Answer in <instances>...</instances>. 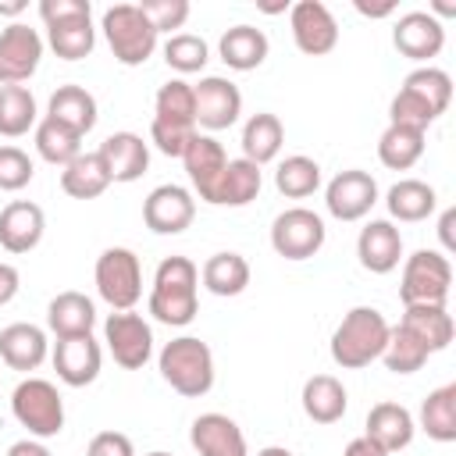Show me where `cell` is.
Listing matches in <instances>:
<instances>
[{"instance_id": "obj_1", "label": "cell", "mask_w": 456, "mask_h": 456, "mask_svg": "<svg viewBox=\"0 0 456 456\" xmlns=\"http://www.w3.org/2000/svg\"><path fill=\"white\" fill-rule=\"evenodd\" d=\"M200 310V267L189 256H164L150 289V314L167 328L192 324Z\"/></svg>"}, {"instance_id": "obj_2", "label": "cell", "mask_w": 456, "mask_h": 456, "mask_svg": "<svg viewBox=\"0 0 456 456\" xmlns=\"http://www.w3.org/2000/svg\"><path fill=\"white\" fill-rule=\"evenodd\" d=\"M392 324L378 306H353L338 328L331 331V360L342 370H360L374 360H381Z\"/></svg>"}, {"instance_id": "obj_3", "label": "cell", "mask_w": 456, "mask_h": 456, "mask_svg": "<svg viewBox=\"0 0 456 456\" xmlns=\"http://www.w3.org/2000/svg\"><path fill=\"white\" fill-rule=\"evenodd\" d=\"M160 378L185 399H200L214 388V353L203 338L196 335H178L171 338L160 356H157Z\"/></svg>"}, {"instance_id": "obj_4", "label": "cell", "mask_w": 456, "mask_h": 456, "mask_svg": "<svg viewBox=\"0 0 456 456\" xmlns=\"http://www.w3.org/2000/svg\"><path fill=\"white\" fill-rule=\"evenodd\" d=\"M100 28H103V39H107L114 61L125 64V68H139L157 53L160 36H157V28L150 25V18L142 14L139 4L107 7L103 18H100Z\"/></svg>"}, {"instance_id": "obj_5", "label": "cell", "mask_w": 456, "mask_h": 456, "mask_svg": "<svg viewBox=\"0 0 456 456\" xmlns=\"http://www.w3.org/2000/svg\"><path fill=\"white\" fill-rule=\"evenodd\" d=\"M11 413L28 431V438H53L64 431V399L53 381L46 378H25L11 392Z\"/></svg>"}, {"instance_id": "obj_6", "label": "cell", "mask_w": 456, "mask_h": 456, "mask_svg": "<svg viewBox=\"0 0 456 456\" xmlns=\"http://www.w3.org/2000/svg\"><path fill=\"white\" fill-rule=\"evenodd\" d=\"M96 292L110 310H132L142 296V264L128 246H107L96 256Z\"/></svg>"}, {"instance_id": "obj_7", "label": "cell", "mask_w": 456, "mask_h": 456, "mask_svg": "<svg viewBox=\"0 0 456 456\" xmlns=\"http://www.w3.org/2000/svg\"><path fill=\"white\" fill-rule=\"evenodd\" d=\"M449 285H452V264H449V256L438 253V249H417L403 264L399 299H403V306H417V303L445 306Z\"/></svg>"}, {"instance_id": "obj_8", "label": "cell", "mask_w": 456, "mask_h": 456, "mask_svg": "<svg viewBox=\"0 0 456 456\" xmlns=\"http://www.w3.org/2000/svg\"><path fill=\"white\" fill-rule=\"evenodd\" d=\"M328 228L310 207H289L271 221V246L285 260H310L321 253Z\"/></svg>"}, {"instance_id": "obj_9", "label": "cell", "mask_w": 456, "mask_h": 456, "mask_svg": "<svg viewBox=\"0 0 456 456\" xmlns=\"http://www.w3.org/2000/svg\"><path fill=\"white\" fill-rule=\"evenodd\" d=\"M103 342L118 367L142 370L153 356V328L135 310H114L103 321Z\"/></svg>"}, {"instance_id": "obj_10", "label": "cell", "mask_w": 456, "mask_h": 456, "mask_svg": "<svg viewBox=\"0 0 456 456\" xmlns=\"http://www.w3.org/2000/svg\"><path fill=\"white\" fill-rule=\"evenodd\" d=\"M289 28L292 43L306 57H324L338 46V21L321 0H299L289 7Z\"/></svg>"}, {"instance_id": "obj_11", "label": "cell", "mask_w": 456, "mask_h": 456, "mask_svg": "<svg viewBox=\"0 0 456 456\" xmlns=\"http://www.w3.org/2000/svg\"><path fill=\"white\" fill-rule=\"evenodd\" d=\"M43 61V36L21 21L0 32V86H21L36 75Z\"/></svg>"}, {"instance_id": "obj_12", "label": "cell", "mask_w": 456, "mask_h": 456, "mask_svg": "<svg viewBox=\"0 0 456 456\" xmlns=\"http://www.w3.org/2000/svg\"><path fill=\"white\" fill-rule=\"evenodd\" d=\"M192 96H196V125L207 132L232 128L242 114V93L232 78L207 75L192 86Z\"/></svg>"}, {"instance_id": "obj_13", "label": "cell", "mask_w": 456, "mask_h": 456, "mask_svg": "<svg viewBox=\"0 0 456 456\" xmlns=\"http://www.w3.org/2000/svg\"><path fill=\"white\" fill-rule=\"evenodd\" d=\"M374 203H378V182L370 171H360V167L338 171L324 189V207L338 221H360L370 214Z\"/></svg>"}, {"instance_id": "obj_14", "label": "cell", "mask_w": 456, "mask_h": 456, "mask_svg": "<svg viewBox=\"0 0 456 456\" xmlns=\"http://www.w3.org/2000/svg\"><path fill=\"white\" fill-rule=\"evenodd\" d=\"M196 217V200L185 185H157L142 200V221L153 235H182Z\"/></svg>"}, {"instance_id": "obj_15", "label": "cell", "mask_w": 456, "mask_h": 456, "mask_svg": "<svg viewBox=\"0 0 456 456\" xmlns=\"http://www.w3.org/2000/svg\"><path fill=\"white\" fill-rule=\"evenodd\" d=\"M53 370L64 385L71 388H86L100 378V363H103V349L93 335H75V338H57L53 342Z\"/></svg>"}, {"instance_id": "obj_16", "label": "cell", "mask_w": 456, "mask_h": 456, "mask_svg": "<svg viewBox=\"0 0 456 456\" xmlns=\"http://www.w3.org/2000/svg\"><path fill=\"white\" fill-rule=\"evenodd\" d=\"M392 43L410 61H431L445 46V25L431 18L428 11H406L392 25Z\"/></svg>"}, {"instance_id": "obj_17", "label": "cell", "mask_w": 456, "mask_h": 456, "mask_svg": "<svg viewBox=\"0 0 456 456\" xmlns=\"http://www.w3.org/2000/svg\"><path fill=\"white\" fill-rule=\"evenodd\" d=\"M356 256L360 267L370 274H388L403 260V235L388 217H374L356 235Z\"/></svg>"}, {"instance_id": "obj_18", "label": "cell", "mask_w": 456, "mask_h": 456, "mask_svg": "<svg viewBox=\"0 0 456 456\" xmlns=\"http://www.w3.org/2000/svg\"><path fill=\"white\" fill-rule=\"evenodd\" d=\"M46 232V214L32 200H11L0 210V246L7 253H28L43 242Z\"/></svg>"}, {"instance_id": "obj_19", "label": "cell", "mask_w": 456, "mask_h": 456, "mask_svg": "<svg viewBox=\"0 0 456 456\" xmlns=\"http://www.w3.org/2000/svg\"><path fill=\"white\" fill-rule=\"evenodd\" d=\"M189 442L200 456H249L242 428L228 413H200L189 428Z\"/></svg>"}, {"instance_id": "obj_20", "label": "cell", "mask_w": 456, "mask_h": 456, "mask_svg": "<svg viewBox=\"0 0 456 456\" xmlns=\"http://www.w3.org/2000/svg\"><path fill=\"white\" fill-rule=\"evenodd\" d=\"M182 164H185V175H189V182H192V192H196L203 203H210L214 185H217V178H221V171H224V164H228L224 146H221L214 135L196 132V135L189 139L185 153H182Z\"/></svg>"}, {"instance_id": "obj_21", "label": "cell", "mask_w": 456, "mask_h": 456, "mask_svg": "<svg viewBox=\"0 0 456 456\" xmlns=\"http://www.w3.org/2000/svg\"><path fill=\"white\" fill-rule=\"evenodd\" d=\"M100 157L110 171V182H135L146 175L150 167V142H142V135L135 132H110L103 142H100Z\"/></svg>"}, {"instance_id": "obj_22", "label": "cell", "mask_w": 456, "mask_h": 456, "mask_svg": "<svg viewBox=\"0 0 456 456\" xmlns=\"http://www.w3.org/2000/svg\"><path fill=\"white\" fill-rule=\"evenodd\" d=\"M50 353L46 331L39 324L28 321H14L7 328H0V360L11 370H36Z\"/></svg>"}, {"instance_id": "obj_23", "label": "cell", "mask_w": 456, "mask_h": 456, "mask_svg": "<svg viewBox=\"0 0 456 456\" xmlns=\"http://www.w3.org/2000/svg\"><path fill=\"white\" fill-rule=\"evenodd\" d=\"M93 324H96V306L86 292H57L46 306V328L57 335V338H75V335H93Z\"/></svg>"}, {"instance_id": "obj_24", "label": "cell", "mask_w": 456, "mask_h": 456, "mask_svg": "<svg viewBox=\"0 0 456 456\" xmlns=\"http://www.w3.org/2000/svg\"><path fill=\"white\" fill-rule=\"evenodd\" d=\"M399 328H406L428 353H442L452 342V314L445 306L435 303H417V306H403V321Z\"/></svg>"}, {"instance_id": "obj_25", "label": "cell", "mask_w": 456, "mask_h": 456, "mask_svg": "<svg viewBox=\"0 0 456 456\" xmlns=\"http://www.w3.org/2000/svg\"><path fill=\"white\" fill-rule=\"evenodd\" d=\"M303 413L314 420V424H335L346 417V406H349V395H346V385L335 378V374H314L303 381Z\"/></svg>"}, {"instance_id": "obj_26", "label": "cell", "mask_w": 456, "mask_h": 456, "mask_svg": "<svg viewBox=\"0 0 456 456\" xmlns=\"http://www.w3.org/2000/svg\"><path fill=\"white\" fill-rule=\"evenodd\" d=\"M413 413L403 406V403H374L370 413H367V438H374L385 452H395V449H406L413 442Z\"/></svg>"}, {"instance_id": "obj_27", "label": "cell", "mask_w": 456, "mask_h": 456, "mask_svg": "<svg viewBox=\"0 0 456 456\" xmlns=\"http://www.w3.org/2000/svg\"><path fill=\"white\" fill-rule=\"evenodd\" d=\"M260 185H264V171L253 160L235 157V160L224 164V171H221V178L214 185L210 203L214 207H246V203H253L260 196Z\"/></svg>"}, {"instance_id": "obj_28", "label": "cell", "mask_w": 456, "mask_h": 456, "mask_svg": "<svg viewBox=\"0 0 456 456\" xmlns=\"http://www.w3.org/2000/svg\"><path fill=\"white\" fill-rule=\"evenodd\" d=\"M267 36L256 25H232L221 39H217V53L232 71H253L267 61Z\"/></svg>"}, {"instance_id": "obj_29", "label": "cell", "mask_w": 456, "mask_h": 456, "mask_svg": "<svg viewBox=\"0 0 456 456\" xmlns=\"http://www.w3.org/2000/svg\"><path fill=\"white\" fill-rule=\"evenodd\" d=\"M46 118H53L64 128L86 135V132H93V125L100 118L96 114V96L89 89H82V86H57L50 103H46Z\"/></svg>"}, {"instance_id": "obj_30", "label": "cell", "mask_w": 456, "mask_h": 456, "mask_svg": "<svg viewBox=\"0 0 456 456\" xmlns=\"http://www.w3.org/2000/svg\"><path fill=\"white\" fill-rule=\"evenodd\" d=\"M242 157L253 160L256 167L271 164L278 153H281V142H285V128L278 121V114L271 110H256L249 114V121L242 125Z\"/></svg>"}, {"instance_id": "obj_31", "label": "cell", "mask_w": 456, "mask_h": 456, "mask_svg": "<svg viewBox=\"0 0 456 456\" xmlns=\"http://www.w3.org/2000/svg\"><path fill=\"white\" fill-rule=\"evenodd\" d=\"M385 207H388V217H392V221L413 224V221H428V217L435 214L438 196H435V189H431L428 182H420V178H399V182L385 192Z\"/></svg>"}, {"instance_id": "obj_32", "label": "cell", "mask_w": 456, "mask_h": 456, "mask_svg": "<svg viewBox=\"0 0 456 456\" xmlns=\"http://www.w3.org/2000/svg\"><path fill=\"white\" fill-rule=\"evenodd\" d=\"M107 185H110V171H107L100 150L78 153L68 167H61V189L71 200H96L107 192Z\"/></svg>"}, {"instance_id": "obj_33", "label": "cell", "mask_w": 456, "mask_h": 456, "mask_svg": "<svg viewBox=\"0 0 456 456\" xmlns=\"http://www.w3.org/2000/svg\"><path fill=\"white\" fill-rule=\"evenodd\" d=\"M46 43L61 61H82L93 53L96 46V28H93V14H75V18H61L53 25H46Z\"/></svg>"}, {"instance_id": "obj_34", "label": "cell", "mask_w": 456, "mask_h": 456, "mask_svg": "<svg viewBox=\"0 0 456 456\" xmlns=\"http://www.w3.org/2000/svg\"><path fill=\"white\" fill-rule=\"evenodd\" d=\"M200 281H203L207 292H214V296H239V292H246V285H249V264H246L242 253H232V249L214 253V256L203 264Z\"/></svg>"}, {"instance_id": "obj_35", "label": "cell", "mask_w": 456, "mask_h": 456, "mask_svg": "<svg viewBox=\"0 0 456 456\" xmlns=\"http://www.w3.org/2000/svg\"><path fill=\"white\" fill-rule=\"evenodd\" d=\"M424 135L417 128H403V125H388L378 139V160L388 171H410L420 157H424Z\"/></svg>"}, {"instance_id": "obj_36", "label": "cell", "mask_w": 456, "mask_h": 456, "mask_svg": "<svg viewBox=\"0 0 456 456\" xmlns=\"http://www.w3.org/2000/svg\"><path fill=\"white\" fill-rule=\"evenodd\" d=\"M420 428L435 442H456V381L428 392L420 403Z\"/></svg>"}, {"instance_id": "obj_37", "label": "cell", "mask_w": 456, "mask_h": 456, "mask_svg": "<svg viewBox=\"0 0 456 456\" xmlns=\"http://www.w3.org/2000/svg\"><path fill=\"white\" fill-rule=\"evenodd\" d=\"M39 125V107L32 89L25 86H0V135L18 139Z\"/></svg>"}, {"instance_id": "obj_38", "label": "cell", "mask_w": 456, "mask_h": 456, "mask_svg": "<svg viewBox=\"0 0 456 456\" xmlns=\"http://www.w3.org/2000/svg\"><path fill=\"white\" fill-rule=\"evenodd\" d=\"M36 153H39L46 164H53V167H68V164L82 153V135L71 132V128H64V125L53 121V118H43V121L36 125Z\"/></svg>"}, {"instance_id": "obj_39", "label": "cell", "mask_w": 456, "mask_h": 456, "mask_svg": "<svg viewBox=\"0 0 456 456\" xmlns=\"http://www.w3.org/2000/svg\"><path fill=\"white\" fill-rule=\"evenodd\" d=\"M274 185L289 200H306V196H314L321 189V164L314 157H306V153H292V157H285L278 164Z\"/></svg>"}, {"instance_id": "obj_40", "label": "cell", "mask_w": 456, "mask_h": 456, "mask_svg": "<svg viewBox=\"0 0 456 456\" xmlns=\"http://www.w3.org/2000/svg\"><path fill=\"white\" fill-rule=\"evenodd\" d=\"M399 89H406V93H413L417 100H424L438 118H442V114L449 110V103H452V78H449V71L431 68V64L413 68V71L403 78Z\"/></svg>"}, {"instance_id": "obj_41", "label": "cell", "mask_w": 456, "mask_h": 456, "mask_svg": "<svg viewBox=\"0 0 456 456\" xmlns=\"http://www.w3.org/2000/svg\"><path fill=\"white\" fill-rule=\"evenodd\" d=\"M153 118L196 128V96H192V82H185V78H167V82L157 89V96H153Z\"/></svg>"}, {"instance_id": "obj_42", "label": "cell", "mask_w": 456, "mask_h": 456, "mask_svg": "<svg viewBox=\"0 0 456 456\" xmlns=\"http://www.w3.org/2000/svg\"><path fill=\"white\" fill-rule=\"evenodd\" d=\"M164 61L171 71L178 75H196L207 68L210 61V46L203 36H192V32H171L167 43H164Z\"/></svg>"}, {"instance_id": "obj_43", "label": "cell", "mask_w": 456, "mask_h": 456, "mask_svg": "<svg viewBox=\"0 0 456 456\" xmlns=\"http://www.w3.org/2000/svg\"><path fill=\"white\" fill-rule=\"evenodd\" d=\"M428 349L406 331V328H392L388 331V342H385V353H381V363L392 370V374H413V370H420L424 363H428Z\"/></svg>"}, {"instance_id": "obj_44", "label": "cell", "mask_w": 456, "mask_h": 456, "mask_svg": "<svg viewBox=\"0 0 456 456\" xmlns=\"http://www.w3.org/2000/svg\"><path fill=\"white\" fill-rule=\"evenodd\" d=\"M435 121H438V114H435L424 100H417L413 93H406V89H399V93L392 96V103H388V125H403V128L428 132Z\"/></svg>"}, {"instance_id": "obj_45", "label": "cell", "mask_w": 456, "mask_h": 456, "mask_svg": "<svg viewBox=\"0 0 456 456\" xmlns=\"http://www.w3.org/2000/svg\"><path fill=\"white\" fill-rule=\"evenodd\" d=\"M36 164L18 146H0V192H18L32 182Z\"/></svg>"}, {"instance_id": "obj_46", "label": "cell", "mask_w": 456, "mask_h": 456, "mask_svg": "<svg viewBox=\"0 0 456 456\" xmlns=\"http://www.w3.org/2000/svg\"><path fill=\"white\" fill-rule=\"evenodd\" d=\"M139 7L150 18V25L157 28V36L171 32V28H182L189 21V11H192L189 0H142Z\"/></svg>"}, {"instance_id": "obj_47", "label": "cell", "mask_w": 456, "mask_h": 456, "mask_svg": "<svg viewBox=\"0 0 456 456\" xmlns=\"http://www.w3.org/2000/svg\"><path fill=\"white\" fill-rule=\"evenodd\" d=\"M192 135H196V128H189V125H175V121H160V118L150 121V142L164 157H182Z\"/></svg>"}, {"instance_id": "obj_48", "label": "cell", "mask_w": 456, "mask_h": 456, "mask_svg": "<svg viewBox=\"0 0 456 456\" xmlns=\"http://www.w3.org/2000/svg\"><path fill=\"white\" fill-rule=\"evenodd\" d=\"M86 456H135V445L125 431H100L89 438Z\"/></svg>"}, {"instance_id": "obj_49", "label": "cell", "mask_w": 456, "mask_h": 456, "mask_svg": "<svg viewBox=\"0 0 456 456\" xmlns=\"http://www.w3.org/2000/svg\"><path fill=\"white\" fill-rule=\"evenodd\" d=\"M75 14H93L89 0H39V18L43 25H53L61 18H75Z\"/></svg>"}, {"instance_id": "obj_50", "label": "cell", "mask_w": 456, "mask_h": 456, "mask_svg": "<svg viewBox=\"0 0 456 456\" xmlns=\"http://www.w3.org/2000/svg\"><path fill=\"white\" fill-rule=\"evenodd\" d=\"M21 289V274L14 264H0V306H7Z\"/></svg>"}, {"instance_id": "obj_51", "label": "cell", "mask_w": 456, "mask_h": 456, "mask_svg": "<svg viewBox=\"0 0 456 456\" xmlns=\"http://www.w3.org/2000/svg\"><path fill=\"white\" fill-rule=\"evenodd\" d=\"M342 456H388L374 438H367V435H360V438H353L349 445H346V452Z\"/></svg>"}, {"instance_id": "obj_52", "label": "cell", "mask_w": 456, "mask_h": 456, "mask_svg": "<svg viewBox=\"0 0 456 456\" xmlns=\"http://www.w3.org/2000/svg\"><path fill=\"white\" fill-rule=\"evenodd\" d=\"M7 456H53L39 438H18L14 445H7Z\"/></svg>"}, {"instance_id": "obj_53", "label": "cell", "mask_w": 456, "mask_h": 456, "mask_svg": "<svg viewBox=\"0 0 456 456\" xmlns=\"http://www.w3.org/2000/svg\"><path fill=\"white\" fill-rule=\"evenodd\" d=\"M353 7L363 14V18H388L395 11V0H381V4H370V0H353Z\"/></svg>"}, {"instance_id": "obj_54", "label": "cell", "mask_w": 456, "mask_h": 456, "mask_svg": "<svg viewBox=\"0 0 456 456\" xmlns=\"http://www.w3.org/2000/svg\"><path fill=\"white\" fill-rule=\"evenodd\" d=\"M452 221H456V210H445L442 221H438V235H442V246H445V249L456 246V239H452Z\"/></svg>"}, {"instance_id": "obj_55", "label": "cell", "mask_w": 456, "mask_h": 456, "mask_svg": "<svg viewBox=\"0 0 456 456\" xmlns=\"http://www.w3.org/2000/svg\"><path fill=\"white\" fill-rule=\"evenodd\" d=\"M25 7H28L25 0H11V4H0V14H11V18H14V14H21Z\"/></svg>"}, {"instance_id": "obj_56", "label": "cell", "mask_w": 456, "mask_h": 456, "mask_svg": "<svg viewBox=\"0 0 456 456\" xmlns=\"http://www.w3.org/2000/svg\"><path fill=\"white\" fill-rule=\"evenodd\" d=\"M256 456H292V452H289L285 445H264V449H260Z\"/></svg>"}, {"instance_id": "obj_57", "label": "cell", "mask_w": 456, "mask_h": 456, "mask_svg": "<svg viewBox=\"0 0 456 456\" xmlns=\"http://www.w3.org/2000/svg\"><path fill=\"white\" fill-rule=\"evenodd\" d=\"M146 456H171V452H164V449H157V452H146Z\"/></svg>"}]
</instances>
